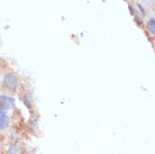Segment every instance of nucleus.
<instances>
[{
  "label": "nucleus",
  "mask_w": 155,
  "mask_h": 154,
  "mask_svg": "<svg viewBox=\"0 0 155 154\" xmlns=\"http://www.w3.org/2000/svg\"><path fill=\"white\" fill-rule=\"evenodd\" d=\"M147 28H148V32L151 33L152 36H154L155 35V19H154V17L150 18V20L147 22Z\"/></svg>",
  "instance_id": "39448f33"
},
{
  "label": "nucleus",
  "mask_w": 155,
  "mask_h": 154,
  "mask_svg": "<svg viewBox=\"0 0 155 154\" xmlns=\"http://www.w3.org/2000/svg\"><path fill=\"white\" fill-rule=\"evenodd\" d=\"M9 117L7 115H0V131H4L8 127L9 125Z\"/></svg>",
  "instance_id": "f03ea898"
},
{
  "label": "nucleus",
  "mask_w": 155,
  "mask_h": 154,
  "mask_svg": "<svg viewBox=\"0 0 155 154\" xmlns=\"http://www.w3.org/2000/svg\"><path fill=\"white\" fill-rule=\"evenodd\" d=\"M24 104L27 106L28 109H31V106H33V101H31V93L29 91H25L24 93Z\"/></svg>",
  "instance_id": "20e7f679"
},
{
  "label": "nucleus",
  "mask_w": 155,
  "mask_h": 154,
  "mask_svg": "<svg viewBox=\"0 0 155 154\" xmlns=\"http://www.w3.org/2000/svg\"><path fill=\"white\" fill-rule=\"evenodd\" d=\"M137 7H138V9H140V14H142V16H143V17H145V16H146V10H145V8H144L140 4H137Z\"/></svg>",
  "instance_id": "6e6552de"
},
{
  "label": "nucleus",
  "mask_w": 155,
  "mask_h": 154,
  "mask_svg": "<svg viewBox=\"0 0 155 154\" xmlns=\"http://www.w3.org/2000/svg\"><path fill=\"white\" fill-rule=\"evenodd\" d=\"M8 153L9 154H23L24 153V149L23 146L20 145H10L9 149H8Z\"/></svg>",
  "instance_id": "7ed1b4c3"
},
{
  "label": "nucleus",
  "mask_w": 155,
  "mask_h": 154,
  "mask_svg": "<svg viewBox=\"0 0 155 154\" xmlns=\"http://www.w3.org/2000/svg\"><path fill=\"white\" fill-rule=\"evenodd\" d=\"M102 1H106V0H102Z\"/></svg>",
  "instance_id": "9b49d317"
},
{
  "label": "nucleus",
  "mask_w": 155,
  "mask_h": 154,
  "mask_svg": "<svg viewBox=\"0 0 155 154\" xmlns=\"http://www.w3.org/2000/svg\"><path fill=\"white\" fill-rule=\"evenodd\" d=\"M0 99H1V101H5V102H7V104H9V105H14V104H15V99H14L12 97L0 96Z\"/></svg>",
  "instance_id": "0eeeda50"
},
{
  "label": "nucleus",
  "mask_w": 155,
  "mask_h": 154,
  "mask_svg": "<svg viewBox=\"0 0 155 154\" xmlns=\"http://www.w3.org/2000/svg\"><path fill=\"white\" fill-rule=\"evenodd\" d=\"M10 105L5 102V101H0V115H6L7 110H9Z\"/></svg>",
  "instance_id": "423d86ee"
},
{
  "label": "nucleus",
  "mask_w": 155,
  "mask_h": 154,
  "mask_svg": "<svg viewBox=\"0 0 155 154\" xmlns=\"http://www.w3.org/2000/svg\"><path fill=\"white\" fill-rule=\"evenodd\" d=\"M2 85L7 90L15 92L19 87V80L14 73H7L2 79Z\"/></svg>",
  "instance_id": "f257e3e1"
},
{
  "label": "nucleus",
  "mask_w": 155,
  "mask_h": 154,
  "mask_svg": "<svg viewBox=\"0 0 155 154\" xmlns=\"http://www.w3.org/2000/svg\"><path fill=\"white\" fill-rule=\"evenodd\" d=\"M134 17H135V22L136 23H137V25H140V26H142V25H143V20H140V17H138V16L136 15H134Z\"/></svg>",
  "instance_id": "1a4fd4ad"
},
{
  "label": "nucleus",
  "mask_w": 155,
  "mask_h": 154,
  "mask_svg": "<svg viewBox=\"0 0 155 154\" xmlns=\"http://www.w3.org/2000/svg\"><path fill=\"white\" fill-rule=\"evenodd\" d=\"M128 9H129V12H130V15H132V16H134L136 14L135 9H134V7H133V6H130V5H129V6H128Z\"/></svg>",
  "instance_id": "9d476101"
}]
</instances>
